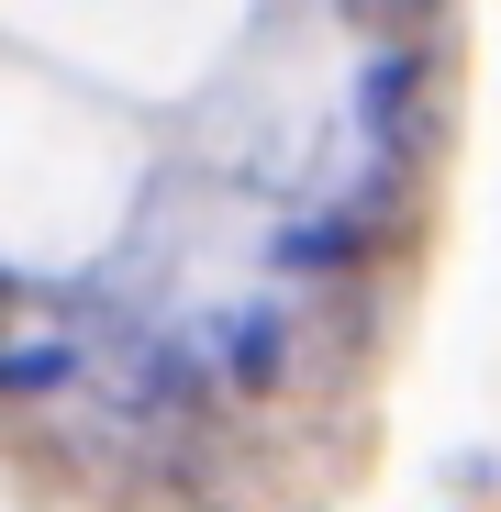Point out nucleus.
Listing matches in <instances>:
<instances>
[{
    "label": "nucleus",
    "mask_w": 501,
    "mask_h": 512,
    "mask_svg": "<svg viewBox=\"0 0 501 512\" xmlns=\"http://www.w3.org/2000/svg\"><path fill=\"white\" fill-rule=\"evenodd\" d=\"M223 379L234 390H279L290 379V323L279 312H234L223 323Z\"/></svg>",
    "instance_id": "obj_2"
},
{
    "label": "nucleus",
    "mask_w": 501,
    "mask_h": 512,
    "mask_svg": "<svg viewBox=\"0 0 501 512\" xmlns=\"http://www.w3.org/2000/svg\"><path fill=\"white\" fill-rule=\"evenodd\" d=\"M424 78H435V56H424V45H379V56L357 67V134H368L379 156H401L412 101H424Z\"/></svg>",
    "instance_id": "obj_1"
},
{
    "label": "nucleus",
    "mask_w": 501,
    "mask_h": 512,
    "mask_svg": "<svg viewBox=\"0 0 501 512\" xmlns=\"http://www.w3.org/2000/svg\"><path fill=\"white\" fill-rule=\"evenodd\" d=\"M334 12H346V23H368V34H390V23H412V12H424V0H334Z\"/></svg>",
    "instance_id": "obj_6"
},
{
    "label": "nucleus",
    "mask_w": 501,
    "mask_h": 512,
    "mask_svg": "<svg viewBox=\"0 0 501 512\" xmlns=\"http://www.w3.org/2000/svg\"><path fill=\"white\" fill-rule=\"evenodd\" d=\"M12 390H23V401L67 390V346H45V334H34V346H12Z\"/></svg>",
    "instance_id": "obj_5"
},
{
    "label": "nucleus",
    "mask_w": 501,
    "mask_h": 512,
    "mask_svg": "<svg viewBox=\"0 0 501 512\" xmlns=\"http://www.w3.org/2000/svg\"><path fill=\"white\" fill-rule=\"evenodd\" d=\"M134 401H145V412H167V401H201V368H190V346H145V368H134Z\"/></svg>",
    "instance_id": "obj_4"
},
{
    "label": "nucleus",
    "mask_w": 501,
    "mask_h": 512,
    "mask_svg": "<svg viewBox=\"0 0 501 512\" xmlns=\"http://www.w3.org/2000/svg\"><path fill=\"white\" fill-rule=\"evenodd\" d=\"M357 256V223H290L279 234V268H301V279H334Z\"/></svg>",
    "instance_id": "obj_3"
}]
</instances>
